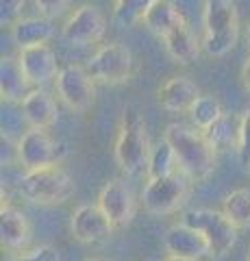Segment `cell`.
<instances>
[{
	"label": "cell",
	"instance_id": "cell-1",
	"mask_svg": "<svg viewBox=\"0 0 250 261\" xmlns=\"http://www.w3.org/2000/svg\"><path fill=\"white\" fill-rule=\"evenodd\" d=\"M163 137L170 142L181 172L187 174L189 181H205L215 170L217 150L209 142L205 130L181 124V122H172L165 126Z\"/></svg>",
	"mask_w": 250,
	"mask_h": 261
},
{
	"label": "cell",
	"instance_id": "cell-2",
	"mask_svg": "<svg viewBox=\"0 0 250 261\" xmlns=\"http://www.w3.org/2000/svg\"><path fill=\"white\" fill-rule=\"evenodd\" d=\"M152 144L148 137L146 124L142 120V113L135 105H126L120 118L114 157L122 172L128 176H148Z\"/></svg>",
	"mask_w": 250,
	"mask_h": 261
},
{
	"label": "cell",
	"instance_id": "cell-3",
	"mask_svg": "<svg viewBox=\"0 0 250 261\" xmlns=\"http://www.w3.org/2000/svg\"><path fill=\"white\" fill-rule=\"evenodd\" d=\"M239 39V11L235 0H205L203 48L211 57H224Z\"/></svg>",
	"mask_w": 250,
	"mask_h": 261
},
{
	"label": "cell",
	"instance_id": "cell-4",
	"mask_svg": "<svg viewBox=\"0 0 250 261\" xmlns=\"http://www.w3.org/2000/svg\"><path fill=\"white\" fill-rule=\"evenodd\" d=\"M18 192L24 200L42 207H54L68 202L76 192V185L72 176L57 166H46L37 170L24 172L18 181Z\"/></svg>",
	"mask_w": 250,
	"mask_h": 261
},
{
	"label": "cell",
	"instance_id": "cell-5",
	"mask_svg": "<svg viewBox=\"0 0 250 261\" xmlns=\"http://www.w3.org/2000/svg\"><path fill=\"white\" fill-rule=\"evenodd\" d=\"M181 222L205 235V240L211 246V257H224L227 252H231V248L237 242L239 228L231 222V218L224 211L209 209V207L187 209L183 214Z\"/></svg>",
	"mask_w": 250,
	"mask_h": 261
},
{
	"label": "cell",
	"instance_id": "cell-6",
	"mask_svg": "<svg viewBox=\"0 0 250 261\" xmlns=\"http://www.w3.org/2000/svg\"><path fill=\"white\" fill-rule=\"evenodd\" d=\"M85 70L90 72L96 83L124 85L133 79L135 59L126 46L118 42H109L92 55V59L85 63Z\"/></svg>",
	"mask_w": 250,
	"mask_h": 261
},
{
	"label": "cell",
	"instance_id": "cell-7",
	"mask_svg": "<svg viewBox=\"0 0 250 261\" xmlns=\"http://www.w3.org/2000/svg\"><path fill=\"white\" fill-rule=\"evenodd\" d=\"M189 194V176L176 172L163 178H148L142 192V205L150 216H170L179 211Z\"/></svg>",
	"mask_w": 250,
	"mask_h": 261
},
{
	"label": "cell",
	"instance_id": "cell-8",
	"mask_svg": "<svg viewBox=\"0 0 250 261\" xmlns=\"http://www.w3.org/2000/svg\"><path fill=\"white\" fill-rule=\"evenodd\" d=\"M66 154L63 144L57 142L48 133V128H29L20 135L15 144V157H18L24 172L46 166H57L59 159Z\"/></svg>",
	"mask_w": 250,
	"mask_h": 261
},
{
	"label": "cell",
	"instance_id": "cell-9",
	"mask_svg": "<svg viewBox=\"0 0 250 261\" xmlns=\"http://www.w3.org/2000/svg\"><path fill=\"white\" fill-rule=\"evenodd\" d=\"M57 96L70 111L87 113L96 102V81L85 65H66L57 76Z\"/></svg>",
	"mask_w": 250,
	"mask_h": 261
},
{
	"label": "cell",
	"instance_id": "cell-10",
	"mask_svg": "<svg viewBox=\"0 0 250 261\" xmlns=\"http://www.w3.org/2000/svg\"><path fill=\"white\" fill-rule=\"evenodd\" d=\"M107 33V18L94 5H80L72 11L61 27V37L72 46H94Z\"/></svg>",
	"mask_w": 250,
	"mask_h": 261
},
{
	"label": "cell",
	"instance_id": "cell-11",
	"mask_svg": "<svg viewBox=\"0 0 250 261\" xmlns=\"http://www.w3.org/2000/svg\"><path fill=\"white\" fill-rule=\"evenodd\" d=\"M96 205L102 209V214L111 220V224L116 228L131 224L135 218V211H137V202H135L131 187L124 181H120V178H114V181L102 185Z\"/></svg>",
	"mask_w": 250,
	"mask_h": 261
},
{
	"label": "cell",
	"instance_id": "cell-12",
	"mask_svg": "<svg viewBox=\"0 0 250 261\" xmlns=\"http://www.w3.org/2000/svg\"><path fill=\"white\" fill-rule=\"evenodd\" d=\"M15 57H18L20 68L33 87H42L46 83H50V81H57L61 72L57 63V55H54V50L48 44L20 48Z\"/></svg>",
	"mask_w": 250,
	"mask_h": 261
},
{
	"label": "cell",
	"instance_id": "cell-13",
	"mask_svg": "<svg viewBox=\"0 0 250 261\" xmlns=\"http://www.w3.org/2000/svg\"><path fill=\"white\" fill-rule=\"evenodd\" d=\"M163 246L170 257H179L185 261H203L211 257V246L203 233L187 224H172L163 235Z\"/></svg>",
	"mask_w": 250,
	"mask_h": 261
},
{
	"label": "cell",
	"instance_id": "cell-14",
	"mask_svg": "<svg viewBox=\"0 0 250 261\" xmlns=\"http://www.w3.org/2000/svg\"><path fill=\"white\" fill-rule=\"evenodd\" d=\"M114 228L116 226L98 205H80L70 218V231L80 244H98L109 240Z\"/></svg>",
	"mask_w": 250,
	"mask_h": 261
},
{
	"label": "cell",
	"instance_id": "cell-15",
	"mask_svg": "<svg viewBox=\"0 0 250 261\" xmlns=\"http://www.w3.org/2000/svg\"><path fill=\"white\" fill-rule=\"evenodd\" d=\"M200 96V87L189 76H170L157 89V100L168 113H189Z\"/></svg>",
	"mask_w": 250,
	"mask_h": 261
},
{
	"label": "cell",
	"instance_id": "cell-16",
	"mask_svg": "<svg viewBox=\"0 0 250 261\" xmlns=\"http://www.w3.org/2000/svg\"><path fill=\"white\" fill-rule=\"evenodd\" d=\"M33 240V228L29 218L15 207L0 209V242L11 252H24Z\"/></svg>",
	"mask_w": 250,
	"mask_h": 261
},
{
	"label": "cell",
	"instance_id": "cell-17",
	"mask_svg": "<svg viewBox=\"0 0 250 261\" xmlns=\"http://www.w3.org/2000/svg\"><path fill=\"white\" fill-rule=\"evenodd\" d=\"M20 107H22V118L29 122L31 128H50L59 120L57 100L42 87H35L24 98Z\"/></svg>",
	"mask_w": 250,
	"mask_h": 261
},
{
	"label": "cell",
	"instance_id": "cell-18",
	"mask_svg": "<svg viewBox=\"0 0 250 261\" xmlns=\"http://www.w3.org/2000/svg\"><path fill=\"white\" fill-rule=\"evenodd\" d=\"M187 24L174 0H155L150 9L144 15V27H146L152 35L165 39L170 33H174L179 27Z\"/></svg>",
	"mask_w": 250,
	"mask_h": 261
},
{
	"label": "cell",
	"instance_id": "cell-19",
	"mask_svg": "<svg viewBox=\"0 0 250 261\" xmlns=\"http://www.w3.org/2000/svg\"><path fill=\"white\" fill-rule=\"evenodd\" d=\"M33 85L26 79V74L22 72L18 57H3L0 61V94H3V102H24Z\"/></svg>",
	"mask_w": 250,
	"mask_h": 261
},
{
	"label": "cell",
	"instance_id": "cell-20",
	"mask_svg": "<svg viewBox=\"0 0 250 261\" xmlns=\"http://www.w3.org/2000/svg\"><path fill=\"white\" fill-rule=\"evenodd\" d=\"M52 20L44 18V15H35V18H20L11 27V37L18 44V48H31L39 44H48L54 37Z\"/></svg>",
	"mask_w": 250,
	"mask_h": 261
},
{
	"label": "cell",
	"instance_id": "cell-21",
	"mask_svg": "<svg viewBox=\"0 0 250 261\" xmlns=\"http://www.w3.org/2000/svg\"><path fill=\"white\" fill-rule=\"evenodd\" d=\"M163 44H165L168 55L181 65H189L191 61H196L200 55V48H203V42H198L187 24H183L174 33H170L163 39Z\"/></svg>",
	"mask_w": 250,
	"mask_h": 261
},
{
	"label": "cell",
	"instance_id": "cell-22",
	"mask_svg": "<svg viewBox=\"0 0 250 261\" xmlns=\"http://www.w3.org/2000/svg\"><path fill=\"white\" fill-rule=\"evenodd\" d=\"M205 135L209 137V142L213 144L215 150H239V135H241V118H235L231 113L224 116L215 122V124L205 130Z\"/></svg>",
	"mask_w": 250,
	"mask_h": 261
},
{
	"label": "cell",
	"instance_id": "cell-23",
	"mask_svg": "<svg viewBox=\"0 0 250 261\" xmlns=\"http://www.w3.org/2000/svg\"><path fill=\"white\" fill-rule=\"evenodd\" d=\"M176 172H181L176 154L172 150L170 142L165 137H161L157 144H152V152H150V163H148V176L146 178H163V176H172Z\"/></svg>",
	"mask_w": 250,
	"mask_h": 261
},
{
	"label": "cell",
	"instance_id": "cell-24",
	"mask_svg": "<svg viewBox=\"0 0 250 261\" xmlns=\"http://www.w3.org/2000/svg\"><path fill=\"white\" fill-rule=\"evenodd\" d=\"M222 211L237 228H250V187H237L224 196Z\"/></svg>",
	"mask_w": 250,
	"mask_h": 261
},
{
	"label": "cell",
	"instance_id": "cell-25",
	"mask_svg": "<svg viewBox=\"0 0 250 261\" xmlns=\"http://www.w3.org/2000/svg\"><path fill=\"white\" fill-rule=\"evenodd\" d=\"M222 116H224L222 102L211 94L200 96L196 100V105L191 107V111H189V118L193 122V126L200 128V130H209Z\"/></svg>",
	"mask_w": 250,
	"mask_h": 261
},
{
	"label": "cell",
	"instance_id": "cell-26",
	"mask_svg": "<svg viewBox=\"0 0 250 261\" xmlns=\"http://www.w3.org/2000/svg\"><path fill=\"white\" fill-rule=\"evenodd\" d=\"M155 0H116L114 5V20L120 27H135L144 22V15L150 9Z\"/></svg>",
	"mask_w": 250,
	"mask_h": 261
},
{
	"label": "cell",
	"instance_id": "cell-27",
	"mask_svg": "<svg viewBox=\"0 0 250 261\" xmlns=\"http://www.w3.org/2000/svg\"><path fill=\"white\" fill-rule=\"evenodd\" d=\"M3 261H61V255H59L57 248L50 246V244H42V246L24 250L20 255H9Z\"/></svg>",
	"mask_w": 250,
	"mask_h": 261
},
{
	"label": "cell",
	"instance_id": "cell-28",
	"mask_svg": "<svg viewBox=\"0 0 250 261\" xmlns=\"http://www.w3.org/2000/svg\"><path fill=\"white\" fill-rule=\"evenodd\" d=\"M22 9H24V0H0V24L11 29L20 20Z\"/></svg>",
	"mask_w": 250,
	"mask_h": 261
},
{
	"label": "cell",
	"instance_id": "cell-29",
	"mask_svg": "<svg viewBox=\"0 0 250 261\" xmlns=\"http://www.w3.org/2000/svg\"><path fill=\"white\" fill-rule=\"evenodd\" d=\"M241 135H239V161L241 166H248L250 161V107L241 113Z\"/></svg>",
	"mask_w": 250,
	"mask_h": 261
},
{
	"label": "cell",
	"instance_id": "cell-30",
	"mask_svg": "<svg viewBox=\"0 0 250 261\" xmlns=\"http://www.w3.org/2000/svg\"><path fill=\"white\" fill-rule=\"evenodd\" d=\"M68 3L70 0H35V7H37L39 15H44L48 20H54L66 13Z\"/></svg>",
	"mask_w": 250,
	"mask_h": 261
},
{
	"label": "cell",
	"instance_id": "cell-31",
	"mask_svg": "<svg viewBox=\"0 0 250 261\" xmlns=\"http://www.w3.org/2000/svg\"><path fill=\"white\" fill-rule=\"evenodd\" d=\"M241 83H244V87L250 92V57L244 61V65H241Z\"/></svg>",
	"mask_w": 250,
	"mask_h": 261
},
{
	"label": "cell",
	"instance_id": "cell-32",
	"mask_svg": "<svg viewBox=\"0 0 250 261\" xmlns=\"http://www.w3.org/2000/svg\"><path fill=\"white\" fill-rule=\"evenodd\" d=\"M144 261H185V259H179V257H170V255H168V257H148V259H144Z\"/></svg>",
	"mask_w": 250,
	"mask_h": 261
},
{
	"label": "cell",
	"instance_id": "cell-33",
	"mask_svg": "<svg viewBox=\"0 0 250 261\" xmlns=\"http://www.w3.org/2000/svg\"><path fill=\"white\" fill-rule=\"evenodd\" d=\"M246 42H248V46H250V22H248V27H246Z\"/></svg>",
	"mask_w": 250,
	"mask_h": 261
},
{
	"label": "cell",
	"instance_id": "cell-34",
	"mask_svg": "<svg viewBox=\"0 0 250 261\" xmlns=\"http://www.w3.org/2000/svg\"><path fill=\"white\" fill-rule=\"evenodd\" d=\"M87 261H109V259H104V257H90Z\"/></svg>",
	"mask_w": 250,
	"mask_h": 261
},
{
	"label": "cell",
	"instance_id": "cell-35",
	"mask_svg": "<svg viewBox=\"0 0 250 261\" xmlns=\"http://www.w3.org/2000/svg\"><path fill=\"white\" fill-rule=\"evenodd\" d=\"M246 170H248V174H250V161H248V166H246Z\"/></svg>",
	"mask_w": 250,
	"mask_h": 261
},
{
	"label": "cell",
	"instance_id": "cell-36",
	"mask_svg": "<svg viewBox=\"0 0 250 261\" xmlns=\"http://www.w3.org/2000/svg\"><path fill=\"white\" fill-rule=\"evenodd\" d=\"M246 261H250V252H248V257H246Z\"/></svg>",
	"mask_w": 250,
	"mask_h": 261
}]
</instances>
